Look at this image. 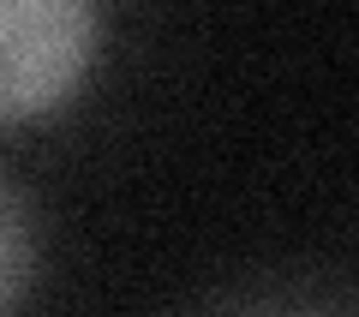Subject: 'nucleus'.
<instances>
[{"mask_svg": "<svg viewBox=\"0 0 359 317\" xmlns=\"http://www.w3.org/2000/svg\"><path fill=\"white\" fill-rule=\"evenodd\" d=\"M102 42L90 0H0V126L54 114Z\"/></svg>", "mask_w": 359, "mask_h": 317, "instance_id": "nucleus-1", "label": "nucleus"}, {"mask_svg": "<svg viewBox=\"0 0 359 317\" xmlns=\"http://www.w3.org/2000/svg\"><path fill=\"white\" fill-rule=\"evenodd\" d=\"M30 276H36V228H30V210L18 203V191L0 180V317L25 299Z\"/></svg>", "mask_w": 359, "mask_h": 317, "instance_id": "nucleus-2", "label": "nucleus"}]
</instances>
